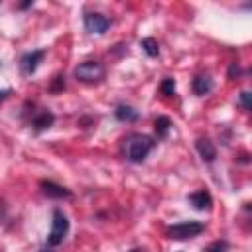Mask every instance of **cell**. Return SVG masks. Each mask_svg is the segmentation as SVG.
Wrapping results in <instances>:
<instances>
[{
  "label": "cell",
  "mask_w": 252,
  "mask_h": 252,
  "mask_svg": "<svg viewBox=\"0 0 252 252\" xmlns=\"http://www.w3.org/2000/svg\"><path fill=\"white\" fill-rule=\"evenodd\" d=\"M205 230V222L201 220H185V222H177L173 226L167 228V236L171 240H187V238H195Z\"/></svg>",
  "instance_id": "obj_4"
},
{
  "label": "cell",
  "mask_w": 252,
  "mask_h": 252,
  "mask_svg": "<svg viewBox=\"0 0 252 252\" xmlns=\"http://www.w3.org/2000/svg\"><path fill=\"white\" fill-rule=\"evenodd\" d=\"M140 47H142L144 53L150 55V57H158V55H159V43H158L154 37H144V39L140 41Z\"/></svg>",
  "instance_id": "obj_14"
},
{
  "label": "cell",
  "mask_w": 252,
  "mask_h": 252,
  "mask_svg": "<svg viewBox=\"0 0 252 252\" xmlns=\"http://www.w3.org/2000/svg\"><path fill=\"white\" fill-rule=\"evenodd\" d=\"M65 89V77H55L53 83H51V91L57 93V91H63Z\"/></svg>",
  "instance_id": "obj_18"
},
{
  "label": "cell",
  "mask_w": 252,
  "mask_h": 252,
  "mask_svg": "<svg viewBox=\"0 0 252 252\" xmlns=\"http://www.w3.org/2000/svg\"><path fill=\"white\" fill-rule=\"evenodd\" d=\"M205 252H228V242L226 240H215L205 248Z\"/></svg>",
  "instance_id": "obj_16"
},
{
  "label": "cell",
  "mask_w": 252,
  "mask_h": 252,
  "mask_svg": "<svg viewBox=\"0 0 252 252\" xmlns=\"http://www.w3.org/2000/svg\"><path fill=\"white\" fill-rule=\"evenodd\" d=\"M130 252H148V250H146V248H132Z\"/></svg>",
  "instance_id": "obj_21"
},
{
  "label": "cell",
  "mask_w": 252,
  "mask_h": 252,
  "mask_svg": "<svg viewBox=\"0 0 252 252\" xmlns=\"http://www.w3.org/2000/svg\"><path fill=\"white\" fill-rule=\"evenodd\" d=\"M159 91H161L163 96H171V94H175V81H173L171 77H165V79L161 81V85H159Z\"/></svg>",
  "instance_id": "obj_15"
},
{
  "label": "cell",
  "mask_w": 252,
  "mask_h": 252,
  "mask_svg": "<svg viewBox=\"0 0 252 252\" xmlns=\"http://www.w3.org/2000/svg\"><path fill=\"white\" fill-rule=\"evenodd\" d=\"M30 6H33V2H32V0H28V2L20 4V8H22V10H26V8H30Z\"/></svg>",
  "instance_id": "obj_20"
},
{
  "label": "cell",
  "mask_w": 252,
  "mask_h": 252,
  "mask_svg": "<svg viewBox=\"0 0 252 252\" xmlns=\"http://www.w3.org/2000/svg\"><path fill=\"white\" fill-rule=\"evenodd\" d=\"M187 199H189V203H191L197 211H209V209H211V205H213V197H211V193H209V191H205V189L191 193Z\"/></svg>",
  "instance_id": "obj_11"
},
{
  "label": "cell",
  "mask_w": 252,
  "mask_h": 252,
  "mask_svg": "<svg viewBox=\"0 0 252 252\" xmlns=\"http://www.w3.org/2000/svg\"><path fill=\"white\" fill-rule=\"evenodd\" d=\"M39 252H53L51 248H43V250H39Z\"/></svg>",
  "instance_id": "obj_22"
},
{
  "label": "cell",
  "mask_w": 252,
  "mask_h": 252,
  "mask_svg": "<svg viewBox=\"0 0 252 252\" xmlns=\"http://www.w3.org/2000/svg\"><path fill=\"white\" fill-rule=\"evenodd\" d=\"M10 94H12V89H2V91H0V104H2Z\"/></svg>",
  "instance_id": "obj_19"
},
{
  "label": "cell",
  "mask_w": 252,
  "mask_h": 252,
  "mask_svg": "<svg viewBox=\"0 0 252 252\" xmlns=\"http://www.w3.org/2000/svg\"><path fill=\"white\" fill-rule=\"evenodd\" d=\"M154 130H156V134H158L159 140L167 138V134H169V130H171V120H169L167 116H158V118L154 120Z\"/></svg>",
  "instance_id": "obj_13"
},
{
  "label": "cell",
  "mask_w": 252,
  "mask_h": 252,
  "mask_svg": "<svg viewBox=\"0 0 252 252\" xmlns=\"http://www.w3.org/2000/svg\"><path fill=\"white\" fill-rule=\"evenodd\" d=\"M114 118L120 120V122H136V120L140 118V112H138L134 106L120 102V104H116V108H114Z\"/></svg>",
  "instance_id": "obj_12"
},
{
  "label": "cell",
  "mask_w": 252,
  "mask_h": 252,
  "mask_svg": "<svg viewBox=\"0 0 252 252\" xmlns=\"http://www.w3.org/2000/svg\"><path fill=\"white\" fill-rule=\"evenodd\" d=\"M39 187H41V191H43V195H47L49 199H71L73 197V193H71V189H67V187H63V185H59V183H55V181H41L39 183Z\"/></svg>",
  "instance_id": "obj_8"
},
{
  "label": "cell",
  "mask_w": 252,
  "mask_h": 252,
  "mask_svg": "<svg viewBox=\"0 0 252 252\" xmlns=\"http://www.w3.org/2000/svg\"><path fill=\"white\" fill-rule=\"evenodd\" d=\"M53 122H55V114H53L51 110H47V108H41V110L33 112V116H32V120H30L32 128H33L35 132H43V130L51 128Z\"/></svg>",
  "instance_id": "obj_7"
},
{
  "label": "cell",
  "mask_w": 252,
  "mask_h": 252,
  "mask_svg": "<svg viewBox=\"0 0 252 252\" xmlns=\"http://www.w3.org/2000/svg\"><path fill=\"white\" fill-rule=\"evenodd\" d=\"M250 96H252V94H250L248 91H242V93H240V98H238V100H240V106H242L244 110H250V108H252V106H250Z\"/></svg>",
  "instance_id": "obj_17"
},
{
  "label": "cell",
  "mask_w": 252,
  "mask_h": 252,
  "mask_svg": "<svg viewBox=\"0 0 252 252\" xmlns=\"http://www.w3.org/2000/svg\"><path fill=\"white\" fill-rule=\"evenodd\" d=\"M195 148H197V152H199V156H201L203 161H207V163L215 161V158H217V148H215V144H213L209 138H199V140L195 142Z\"/></svg>",
  "instance_id": "obj_9"
},
{
  "label": "cell",
  "mask_w": 252,
  "mask_h": 252,
  "mask_svg": "<svg viewBox=\"0 0 252 252\" xmlns=\"http://www.w3.org/2000/svg\"><path fill=\"white\" fill-rule=\"evenodd\" d=\"M191 89H193V93L197 96H205V94H209L213 91V79L209 75H205V73L195 75L193 77V83H191Z\"/></svg>",
  "instance_id": "obj_10"
},
{
  "label": "cell",
  "mask_w": 252,
  "mask_h": 252,
  "mask_svg": "<svg viewBox=\"0 0 252 252\" xmlns=\"http://www.w3.org/2000/svg\"><path fill=\"white\" fill-rule=\"evenodd\" d=\"M69 228H71V222H69L67 215L61 209H55L51 215V230L47 234V246L49 248L59 246L65 240V236L69 234Z\"/></svg>",
  "instance_id": "obj_2"
},
{
  "label": "cell",
  "mask_w": 252,
  "mask_h": 252,
  "mask_svg": "<svg viewBox=\"0 0 252 252\" xmlns=\"http://www.w3.org/2000/svg\"><path fill=\"white\" fill-rule=\"evenodd\" d=\"M83 24L89 33H96V35H102L110 28V20L100 12H87L83 18Z\"/></svg>",
  "instance_id": "obj_5"
},
{
  "label": "cell",
  "mask_w": 252,
  "mask_h": 252,
  "mask_svg": "<svg viewBox=\"0 0 252 252\" xmlns=\"http://www.w3.org/2000/svg\"><path fill=\"white\" fill-rule=\"evenodd\" d=\"M104 75H106V71L100 61H83L75 67V79L81 83H87V85L100 83L104 79Z\"/></svg>",
  "instance_id": "obj_3"
},
{
  "label": "cell",
  "mask_w": 252,
  "mask_h": 252,
  "mask_svg": "<svg viewBox=\"0 0 252 252\" xmlns=\"http://www.w3.org/2000/svg\"><path fill=\"white\" fill-rule=\"evenodd\" d=\"M45 57V49H33V51H28L20 57V69L24 75H33L39 67V63L43 61Z\"/></svg>",
  "instance_id": "obj_6"
},
{
  "label": "cell",
  "mask_w": 252,
  "mask_h": 252,
  "mask_svg": "<svg viewBox=\"0 0 252 252\" xmlns=\"http://www.w3.org/2000/svg\"><path fill=\"white\" fill-rule=\"evenodd\" d=\"M154 146H156V140L152 136L134 132L124 140V158L130 163H142L148 158V154L154 150Z\"/></svg>",
  "instance_id": "obj_1"
}]
</instances>
